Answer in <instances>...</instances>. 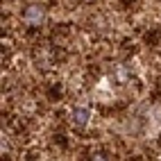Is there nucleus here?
<instances>
[{
  "label": "nucleus",
  "instance_id": "obj_1",
  "mask_svg": "<svg viewBox=\"0 0 161 161\" xmlns=\"http://www.w3.org/2000/svg\"><path fill=\"white\" fill-rule=\"evenodd\" d=\"M46 20V9L41 5H27L23 12V23L27 27H41Z\"/></svg>",
  "mask_w": 161,
  "mask_h": 161
},
{
  "label": "nucleus",
  "instance_id": "obj_2",
  "mask_svg": "<svg viewBox=\"0 0 161 161\" xmlns=\"http://www.w3.org/2000/svg\"><path fill=\"white\" fill-rule=\"evenodd\" d=\"M70 123H73V127H77V130L86 127L91 123V109L89 107H75L70 111Z\"/></svg>",
  "mask_w": 161,
  "mask_h": 161
},
{
  "label": "nucleus",
  "instance_id": "obj_3",
  "mask_svg": "<svg viewBox=\"0 0 161 161\" xmlns=\"http://www.w3.org/2000/svg\"><path fill=\"white\" fill-rule=\"evenodd\" d=\"M89 161H109L104 152H91L89 154Z\"/></svg>",
  "mask_w": 161,
  "mask_h": 161
},
{
  "label": "nucleus",
  "instance_id": "obj_4",
  "mask_svg": "<svg viewBox=\"0 0 161 161\" xmlns=\"http://www.w3.org/2000/svg\"><path fill=\"white\" fill-rule=\"evenodd\" d=\"M86 3H89V0H86Z\"/></svg>",
  "mask_w": 161,
  "mask_h": 161
}]
</instances>
